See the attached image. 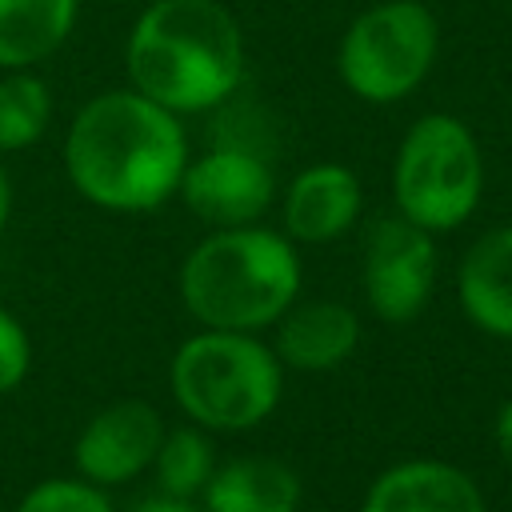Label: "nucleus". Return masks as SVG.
Returning <instances> with one entry per match:
<instances>
[{"instance_id":"1","label":"nucleus","mask_w":512,"mask_h":512,"mask_svg":"<svg viewBox=\"0 0 512 512\" xmlns=\"http://www.w3.org/2000/svg\"><path fill=\"white\" fill-rule=\"evenodd\" d=\"M188 136L176 112L136 88L96 92L64 132L68 184L104 212L136 216L164 208L184 176Z\"/></svg>"},{"instance_id":"2","label":"nucleus","mask_w":512,"mask_h":512,"mask_svg":"<svg viewBox=\"0 0 512 512\" xmlns=\"http://www.w3.org/2000/svg\"><path fill=\"white\" fill-rule=\"evenodd\" d=\"M128 88L176 116L224 108L244 80V32L220 0H152L124 40Z\"/></svg>"},{"instance_id":"3","label":"nucleus","mask_w":512,"mask_h":512,"mask_svg":"<svg viewBox=\"0 0 512 512\" xmlns=\"http://www.w3.org/2000/svg\"><path fill=\"white\" fill-rule=\"evenodd\" d=\"M300 248L264 224L212 228L180 264V304L200 328L264 332L300 296Z\"/></svg>"},{"instance_id":"4","label":"nucleus","mask_w":512,"mask_h":512,"mask_svg":"<svg viewBox=\"0 0 512 512\" xmlns=\"http://www.w3.org/2000/svg\"><path fill=\"white\" fill-rule=\"evenodd\" d=\"M168 388L188 424L204 432H248L284 396V364L260 332L200 328L168 364Z\"/></svg>"},{"instance_id":"5","label":"nucleus","mask_w":512,"mask_h":512,"mask_svg":"<svg viewBox=\"0 0 512 512\" xmlns=\"http://www.w3.org/2000/svg\"><path fill=\"white\" fill-rule=\"evenodd\" d=\"M484 196V152L476 132L452 112H424L400 136L392 160V204L408 224L440 236L456 232Z\"/></svg>"},{"instance_id":"6","label":"nucleus","mask_w":512,"mask_h":512,"mask_svg":"<svg viewBox=\"0 0 512 512\" xmlns=\"http://www.w3.org/2000/svg\"><path fill=\"white\" fill-rule=\"evenodd\" d=\"M436 52L440 24L424 0H380L344 28L336 72L356 100L396 104L428 80Z\"/></svg>"},{"instance_id":"7","label":"nucleus","mask_w":512,"mask_h":512,"mask_svg":"<svg viewBox=\"0 0 512 512\" xmlns=\"http://www.w3.org/2000/svg\"><path fill=\"white\" fill-rule=\"evenodd\" d=\"M176 196L208 228H244L276 200V172L268 156L244 140H220L204 156H188Z\"/></svg>"},{"instance_id":"8","label":"nucleus","mask_w":512,"mask_h":512,"mask_svg":"<svg viewBox=\"0 0 512 512\" xmlns=\"http://www.w3.org/2000/svg\"><path fill=\"white\" fill-rule=\"evenodd\" d=\"M436 240L404 216H380L368 228L360 256V288L368 308L388 324H408L424 312L436 288Z\"/></svg>"},{"instance_id":"9","label":"nucleus","mask_w":512,"mask_h":512,"mask_svg":"<svg viewBox=\"0 0 512 512\" xmlns=\"http://www.w3.org/2000/svg\"><path fill=\"white\" fill-rule=\"evenodd\" d=\"M160 436H164V420L148 400L136 396L112 400L100 412H92L88 424L76 432L72 444L76 476L104 492L132 484L140 472L152 468Z\"/></svg>"},{"instance_id":"10","label":"nucleus","mask_w":512,"mask_h":512,"mask_svg":"<svg viewBox=\"0 0 512 512\" xmlns=\"http://www.w3.org/2000/svg\"><path fill=\"white\" fill-rule=\"evenodd\" d=\"M360 208H364V184L348 164L336 160L308 164L284 188V204H280L284 236L296 248L332 244L360 220Z\"/></svg>"},{"instance_id":"11","label":"nucleus","mask_w":512,"mask_h":512,"mask_svg":"<svg viewBox=\"0 0 512 512\" xmlns=\"http://www.w3.org/2000/svg\"><path fill=\"white\" fill-rule=\"evenodd\" d=\"M272 352L280 356L284 372H336L360 348V316L340 300H292L288 312L272 324Z\"/></svg>"},{"instance_id":"12","label":"nucleus","mask_w":512,"mask_h":512,"mask_svg":"<svg viewBox=\"0 0 512 512\" xmlns=\"http://www.w3.org/2000/svg\"><path fill=\"white\" fill-rule=\"evenodd\" d=\"M360 512H488L480 484L432 456L388 464L364 492Z\"/></svg>"},{"instance_id":"13","label":"nucleus","mask_w":512,"mask_h":512,"mask_svg":"<svg viewBox=\"0 0 512 512\" xmlns=\"http://www.w3.org/2000/svg\"><path fill=\"white\" fill-rule=\"evenodd\" d=\"M456 300L484 336L512 340V224L480 232L456 264Z\"/></svg>"},{"instance_id":"14","label":"nucleus","mask_w":512,"mask_h":512,"mask_svg":"<svg viewBox=\"0 0 512 512\" xmlns=\"http://www.w3.org/2000/svg\"><path fill=\"white\" fill-rule=\"evenodd\" d=\"M304 500V480L300 472L264 452L232 456L216 464L200 492L204 512H300Z\"/></svg>"},{"instance_id":"15","label":"nucleus","mask_w":512,"mask_h":512,"mask_svg":"<svg viewBox=\"0 0 512 512\" xmlns=\"http://www.w3.org/2000/svg\"><path fill=\"white\" fill-rule=\"evenodd\" d=\"M80 0H0V72L36 68L64 48Z\"/></svg>"},{"instance_id":"16","label":"nucleus","mask_w":512,"mask_h":512,"mask_svg":"<svg viewBox=\"0 0 512 512\" xmlns=\"http://www.w3.org/2000/svg\"><path fill=\"white\" fill-rule=\"evenodd\" d=\"M212 472H216V448L200 424L164 428L156 460H152L156 492L176 496V500H200Z\"/></svg>"},{"instance_id":"17","label":"nucleus","mask_w":512,"mask_h":512,"mask_svg":"<svg viewBox=\"0 0 512 512\" xmlns=\"http://www.w3.org/2000/svg\"><path fill=\"white\" fill-rule=\"evenodd\" d=\"M52 88L32 68H16L0 76V156L24 152L40 144L52 124Z\"/></svg>"},{"instance_id":"18","label":"nucleus","mask_w":512,"mask_h":512,"mask_svg":"<svg viewBox=\"0 0 512 512\" xmlns=\"http://www.w3.org/2000/svg\"><path fill=\"white\" fill-rule=\"evenodd\" d=\"M12 512H116L112 496L80 476H48L32 484Z\"/></svg>"},{"instance_id":"19","label":"nucleus","mask_w":512,"mask_h":512,"mask_svg":"<svg viewBox=\"0 0 512 512\" xmlns=\"http://www.w3.org/2000/svg\"><path fill=\"white\" fill-rule=\"evenodd\" d=\"M28 368H32V340H28L24 324L8 308H0V396L16 392L28 376Z\"/></svg>"},{"instance_id":"20","label":"nucleus","mask_w":512,"mask_h":512,"mask_svg":"<svg viewBox=\"0 0 512 512\" xmlns=\"http://www.w3.org/2000/svg\"><path fill=\"white\" fill-rule=\"evenodd\" d=\"M492 444H496L500 460L512 468V396L496 408V420H492Z\"/></svg>"},{"instance_id":"21","label":"nucleus","mask_w":512,"mask_h":512,"mask_svg":"<svg viewBox=\"0 0 512 512\" xmlns=\"http://www.w3.org/2000/svg\"><path fill=\"white\" fill-rule=\"evenodd\" d=\"M128 512H204L196 500H176V496H164V492H156V496H144V500H136Z\"/></svg>"},{"instance_id":"22","label":"nucleus","mask_w":512,"mask_h":512,"mask_svg":"<svg viewBox=\"0 0 512 512\" xmlns=\"http://www.w3.org/2000/svg\"><path fill=\"white\" fill-rule=\"evenodd\" d=\"M8 216H12V180H8V168L0 160V232L8 228Z\"/></svg>"}]
</instances>
